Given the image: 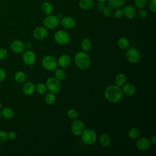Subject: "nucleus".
Returning <instances> with one entry per match:
<instances>
[{"label":"nucleus","mask_w":156,"mask_h":156,"mask_svg":"<svg viewBox=\"0 0 156 156\" xmlns=\"http://www.w3.org/2000/svg\"><path fill=\"white\" fill-rule=\"evenodd\" d=\"M98 2H105L107 1V0H97Z\"/></svg>","instance_id":"nucleus-45"},{"label":"nucleus","mask_w":156,"mask_h":156,"mask_svg":"<svg viewBox=\"0 0 156 156\" xmlns=\"http://www.w3.org/2000/svg\"><path fill=\"white\" fill-rule=\"evenodd\" d=\"M7 139V133L4 130H0V145L4 144Z\"/></svg>","instance_id":"nucleus-36"},{"label":"nucleus","mask_w":156,"mask_h":156,"mask_svg":"<svg viewBox=\"0 0 156 156\" xmlns=\"http://www.w3.org/2000/svg\"><path fill=\"white\" fill-rule=\"evenodd\" d=\"M79 116L78 112L76 109L70 108L67 112V116L71 120H75Z\"/></svg>","instance_id":"nucleus-32"},{"label":"nucleus","mask_w":156,"mask_h":156,"mask_svg":"<svg viewBox=\"0 0 156 156\" xmlns=\"http://www.w3.org/2000/svg\"><path fill=\"white\" fill-rule=\"evenodd\" d=\"M26 77V74L24 73V72H23V71H17V72L15 74V76H14L15 80L17 82H19V83L23 82L25 80Z\"/></svg>","instance_id":"nucleus-30"},{"label":"nucleus","mask_w":156,"mask_h":156,"mask_svg":"<svg viewBox=\"0 0 156 156\" xmlns=\"http://www.w3.org/2000/svg\"><path fill=\"white\" fill-rule=\"evenodd\" d=\"M6 77V72L3 69L0 68V82L4 80V79Z\"/></svg>","instance_id":"nucleus-42"},{"label":"nucleus","mask_w":156,"mask_h":156,"mask_svg":"<svg viewBox=\"0 0 156 156\" xmlns=\"http://www.w3.org/2000/svg\"><path fill=\"white\" fill-rule=\"evenodd\" d=\"M113 9L112 7H110V5H106L102 11V13L104 16L109 17L113 15Z\"/></svg>","instance_id":"nucleus-34"},{"label":"nucleus","mask_w":156,"mask_h":156,"mask_svg":"<svg viewBox=\"0 0 156 156\" xmlns=\"http://www.w3.org/2000/svg\"><path fill=\"white\" fill-rule=\"evenodd\" d=\"M44 26L48 29H54L57 28L60 23V19L55 15H47L43 20Z\"/></svg>","instance_id":"nucleus-7"},{"label":"nucleus","mask_w":156,"mask_h":156,"mask_svg":"<svg viewBox=\"0 0 156 156\" xmlns=\"http://www.w3.org/2000/svg\"><path fill=\"white\" fill-rule=\"evenodd\" d=\"M123 93L122 88L116 85H110L104 90V97L111 103H118L122 99Z\"/></svg>","instance_id":"nucleus-1"},{"label":"nucleus","mask_w":156,"mask_h":156,"mask_svg":"<svg viewBox=\"0 0 156 156\" xmlns=\"http://www.w3.org/2000/svg\"><path fill=\"white\" fill-rule=\"evenodd\" d=\"M126 81H127V77L123 73L118 74L115 78V85L120 87H121L123 85H124L126 83Z\"/></svg>","instance_id":"nucleus-24"},{"label":"nucleus","mask_w":156,"mask_h":156,"mask_svg":"<svg viewBox=\"0 0 156 156\" xmlns=\"http://www.w3.org/2000/svg\"><path fill=\"white\" fill-rule=\"evenodd\" d=\"M35 85L32 82L26 83L23 87V92L26 96H31L35 91Z\"/></svg>","instance_id":"nucleus-19"},{"label":"nucleus","mask_w":156,"mask_h":156,"mask_svg":"<svg viewBox=\"0 0 156 156\" xmlns=\"http://www.w3.org/2000/svg\"><path fill=\"white\" fill-rule=\"evenodd\" d=\"M44 101L48 105L54 104L56 101V96L55 93L51 92L47 93L44 97Z\"/></svg>","instance_id":"nucleus-29"},{"label":"nucleus","mask_w":156,"mask_h":156,"mask_svg":"<svg viewBox=\"0 0 156 156\" xmlns=\"http://www.w3.org/2000/svg\"><path fill=\"white\" fill-rule=\"evenodd\" d=\"M92 46V43L91 41L88 38H83L80 43V47L81 49L84 52H88L89 51Z\"/></svg>","instance_id":"nucleus-26"},{"label":"nucleus","mask_w":156,"mask_h":156,"mask_svg":"<svg viewBox=\"0 0 156 156\" xmlns=\"http://www.w3.org/2000/svg\"><path fill=\"white\" fill-rule=\"evenodd\" d=\"M147 5L149 10L152 12H156V0H149L147 1Z\"/></svg>","instance_id":"nucleus-37"},{"label":"nucleus","mask_w":156,"mask_h":156,"mask_svg":"<svg viewBox=\"0 0 156 156\" xmlns=\"http://www.w3.org/2000/svg\"><path fill=\"white\" fill-rule=\"evenodd\" d=\"M41 11L42 12V13L44 15H49L52 14V13L53 12L54 10V7L52 4L48 1L44 2L41 4Z\"/></svg>","instance_id":"nucleus-18"},{"label":"nucleus","mask_w":156,"mask_h":156,"mask_svg":"<svg viewBox=\"0 0 156 156\" xmlns=\"http://www.w3.org/2000/svg\"><path fill=\"white\" fill-rule=\"evenodd\" d=\"M71 62V57L67 54H63L60 55L57 59L58 66L62 68H66L68 67Z\"/></svg>","instance_id":"nucleus-14"},{"label":"nucleus","mask_w":156,"mask_h":156,"mask_svg":"<svg viewBox=\"0 0 156 156\" xmlns=\"http://www.w3.org/2000/svg\"><path fill=\"white\" fill-rule=\"evenodd\" d=\"M106 6L105 2H99L97 5H96V7H97V9L99 12H102L103 10L104 9L105 7Z\"/></svg>","instance_id":"nucleus-40"},{"label":"nucleus","mask_w":156,"mask_h":156,"mask_svg":"<svg viewBox=\"0 0 156 156\" xmlns=\"http://www.w3.org/2000/svg\"><path fill=\"white\" fill-rule=\"evenodd\" d=\"M126 57L130 63L133 64L138 63L141 58L140 52L135 48H129L127 49Z\"/></svg>","instance_id":"nucleus-8"},{"label":"nucleus","mask_w":156,"mask_h":156,"mask_svg":"<svg viewBox=\"0 0 156 156\" xmlns=\"http://www.w3.org/2000/svg\"><path fill=\"white\" fill-rule=\"evenodd\" d=\"M7 137H8V139H9L10 140H14L16 138L17 134L16 132H15L13 131H11L7 133Z\"/></svg>","instance_id":"nucleus-41"},{"label":"nucleus","mask_w":156,"mask_h":156,"mask_svg":"<svg viewBox=\"0 0 156 156\" xmlns=\"http://www.w3.org/2000/svg\"><path fill=\"white\" fill-rule=\"evenodd\" d=\"M41 64L43 67L48 71H54L58 67L57 59L51 55L44 56L41 60Z\"/></svg>","instance_id":"nucleus-3"},{"label":"nucleus","mask_w":156,"mask_h":156,"mask_svg":"<svg viewBox=\"0 0 156 156\" xmlns=\"http://www.w3.org/2000/svg\"><path fill=\"white\" fill-rule=\"evenodd\" d=\"M32 44L30 43H27L25 44V49H30L32 48Z\"/></svg>","instance_id":"nucleus-44"},{"label":"nucleus","mask_w":156,"mask_h":156,"mask_svg":"<svg viewBox=\"0 0 156 156\" xmlns=\"http://www.w3.org/2000/svg\"><path fill=\"white\" fill-rule=\"evenodd\" d=\"M2 107V104L1 102H0V108H1Z\"/></svg>","instance_id":"nucleus-46"},{"label":"nucleus","mask_w":156,"mask_h":156,"mask_svg":"<svg viewBox=\"0 0 156 156\" xmlns=\"http://www.w3.org/2000/svg\"><path fill=\"white\" fill-rule=\"evenodd\" d=\"M8 55V52L6 49L1 48H0V60L5 59Z\"/></svg>","instance_id":"nucleus-39"},{"label":"nucleus","mask_w":156,"mask_h":156,"mask_svg":"<svg viewBox=\"0 0 156 156\" xmlns=\"http://www.w3.org/2000/svg\"><path fill=\"white\" fill-rule=\"evenodd\" d=\"M60 23L64 28L68 29L73 28L76 25L75 20L71 16H65L62 18L60 21Z\"/></svg>","instance_id":"nucleus-17"},{"label":"nucleus","mask_w":156,"mask_h":156,"mask_svg":"<svg viewBox=\"0 0 156 156\" xmlns=\"http://www.w3.org/2000/svg\"><path fill=\"white\" fill-rule=\"evenodd\" d=\"M11 50L16 54H20L24 51L25 44L20 40H15L10 44Z\"/></svg>","instance_id":"nucleus-11"},{"label":"nucleus","mask_w":156,"mask_h":156,"mask_svg":"<svg viewBox=\"0 0 156 156\" xmlns=\"http://www.w3.org/2000/svg\"><path fill=\"white\" fill-rule=\"evenodd\" d=\"M94 5L93 0H80L79 5L80 9L87 10L92 9Z\"/></svg>","instance_id":"nucleus-23"},{"label":"nucleus","mask_w":156,"mask_h":156,"mask_svg":"<svg viewBox=\"0 0 156 156\" xmlns=\"http://www.w3.org/2000/svg\"><path fill=\"white\" fill-rule=\"evenodd\" d=\"M55 41L60 45H66L70 41V36L67 32L63 30H59L55 32L54 35Z\"/></svg>","instance_id":"nucleus-6"},{"label":"nucleus","mask_w":156,"mask_h":156,"mask_svg":"<svg viewBox=\"0 0 156 156\" xmlns=\"http://www.w3.org/2000/svg\"><path fill=\"white\" fill-rule=\"evenodd\" d=\"M118 48L121 50H127L130 48V41L129 39L126 37H121L117 41Z\"/></svg>","instance_id":"nucleus-21"},{"label":"nucleus","mask_w":156,"mask_h":156,"mask_svg":"<svg viewBox=\"0 0 156 156\" xmlns=\"http://www.w3.org/2000/svg\"><path fill=\"white\" fill-rule=\"evenodd\" d=\"M1 118V110H0V118Z\"/></svg>","instance_id":"nucleus-47"},{"label":"nucleus","mask_w":156,"mask_h":156,"mask_svg":"<svg viewBox=\"0 0 156 156\" xmlns=\"http://www.w3.org/2000/svg\"><path fill=\"white\" fill-rule=\"evenodd\" d=\"M122 9L124 12V16L129 19H133L136 15L137 12L136 9L131 5H126Z\"/></svg>","instance_id":"nucleus-16"},{"label":"nucleus","mask_w":156,"mask_h":156,"mask_svg":"<svg viewBox=\"0 0 156 156\" xmlns=\"http://www.w3.org/2000/svg\"><path fill=\"white\" fill-rule=\"evenodd\" d=\"M35 91L40 94H44L48 90V88H47V87H46V84H44L43 83H37L35 86Z\"/></svg>","instance_id":"nucleus-31"},{"label":"nucleus","mask_w":156,"mask_h":156,"mask_svg":"<svg viewBox=\"0 0 156 156\" xmlns=\"http://www.w3.org/2000/svg\"><path fill=\"white\" fill-rule=\"evenodd\" d=\"M80 135L83 143L87 145L93 144L97 140L96 133L91 129H85Z\"/></svg>","instance_id":"nucleus-4"},{"label":"nucleus","mask_w":156,"mask_h":156,"mask_svg":"<svg viewBox=\"0 0 156 156\" xmlns=\"http://www.w3.org/2000/svg\"><path fill=\"white\" fill-rule=\"evenodd\" d=\"M48 35V29L44 26H40L36 27L34 32L33 35L37 40H43Z\"/></svg>","instance_id":"nucleus-12"},{"label":"nucleus","mask_w":156,"mask_h":156,"mask_svg":"<svg viewBox=\"0 0 156 156\" xmlns=\"http://www.w3.org/2000/svg\"><path fill=\"white\" fill-rule=\"evenodd\" d=\"M54 74H55V77L57 78V79H58L59 80H63L64 79H65L66 77V73L65 72V71L61 68H57L55 69V72H54Z\"/></svg>","instance_id":"nucleus-28"},{"label":"nucleus","mask_w":156,"mask_h":156,"mask_svg":"<svg viewBox=\"0 0 156 156\" xmlns=\"http://www.w3.org/2000/svg\"><path fill=\"white\" fill-rule=\"evenodd\" d=\"M141 131L137 127H132L128 131V136L132 140H136L140 136Z\"/></svg>","instance_id":"nucleus-25"},{"label":"nucleus","mask_w":156,"mask_h":156,"mask_svg":"<svg viewBox=\"0 0 156 156\" xmlns=\"http://www.w3.org/2000/svg\"><path fill=\"white\" fill-rule=\"evenodd\" d=\"M108 5L113 9L121 8L125 4V0H107Z\"/></svg>","instance_id":"nucleus-27"},{"label":"nucleus","mask_w":156,"mask_h":156,"mask_svg":"<svg viewBox=\"0 0 156 156\" xmlns=\"http://www.w3.org/2000/svg\"><path fill=\"white\" fill-rule=\"evenodd\" d=\"M85 130V124L80 119H75L71 126V131L75 136H79Z\"/></svg>","instance_id":"nucleus-9"},{"label":"nucleus","mask_w":156,"mask_h":156,"mask_svg":"<svg viewBox=\"0 0 156 156\" xmlns=\"http://www.w3.org/2000/svg\"><path fill=\"white\" fill-rule=\"evenodd\" d=\"M136 147L141 151H145L149 149L151 146V143L149 140L144 137L140 138L136 143Z\"/></svg>","instance_id":"nucleus-13"},{"label":"nucleus","mask_w":156,"mask_h":156,"mask_svg":"<svg viewBox=\"0 0 156 156\" xmlns=\"http://www.w3.org/2000/svg\"><path fill=\"white\" fill-rule=\"evenodd\" d=\"M99 141L100 144L104 147H107L111 144V138L107 133H103L100 135L99 138Z\"/></svg>","instance_id":"nucleus-20"},{"label":"nucleus","mask_w":156,"mask_h":156,"mask_svg":"<svg viewBox=\"0 0 156 156\" xmlns=\"http://www.w3.org/2000/svg\"><path fill=\"white\" fill-rule=\"evenodd\" d=\"M74 62L78 68L85 70L89 68L91 65V58L86 52L79 51L75 54Z\"/></svg>","instance_id":"nucleus-2"},{"label":"nucleus","mask_w":156,"mask_h":156,"mask_svg":"<svg viewBox=\"0 0 156 156\" xmlns=\"http://www.w3.org/2000/svg\"><path fill=\"white\" fill-rule=\"evenodd\" d=\"M149 141H150L151 144H152L154 145L156 144V135H153L151 136Z\"/></svg>","instance_id":"nucleus-43"},{"label":"nucleus","mask_w":156,"mask_h":156,"mask_svg":"<svg viewBox=\"0 0 156 156\" xmlns=\"http://www.w3.org/2000/svg\"><path fill=\"white\" fill-rule=\"evenodd\" d=\"M147 0H134V4L136 8L144 9L147 5Z\"/></svg>","instance_id":"nucleus-33"},{"label":"nucleus","mask_w":156,"mask_h":156,"mask_svg":"<svg viewBox=\"0 0 156 156\" xmlns=\"http://www.w3.org/2000/svg\"><path fill=\"white\" fill-rule=\"evenodd\" d=\"M122 87V88H121L123 94L127 96H132L136 93V90L135 87L130 83H126Z\"/></svg>","instance_id":"nucleus-15"},{"label":"nucleus","mask_w":156,"mask_h":156,"mask_svg":"<svg viewBox=\"0 0 156 156\" xmlns=\"http://www.w3.org/2000/svg\"><path fill=\"white\" fill-rule=\"evenodd\" d=\"M46 85L50 92L55 94L58 93L62 88L60 80L54 77H50L46 80Z\"/></svg>","instance_id":"nucleus-5"},{"label":"nucleus","mask_w":156,"mask_h":156,"mask_svg":"<svg viewBox=\"0 0 156 156\" xmlns=\"http://www.w3.org/2000/svg\"><path fill=\"white\" fill-rule=\"evenodd\" d=\"M1 116L6 119H11L14 117L15 112L10 107H4L1 110Z\"/></svg>","instance_id":"nucleus-22"},{"label":"nucleus","mask_w":156,"mask_h":156,"mask_svg":"<svg viewBox=\"0 0 156 156\" xmlns=\"http://www.w3.org/2000/svg\"><path fill=\"white\" fill-rule=\"evenodd\" d=\"M113 15L114 18L116 19H121L124 16L123 9H121V8L116 9V10L113 11Z\"/></svg>","instance_id":"nucleus-35"},{"label":"nucleus","mask_w":156,"mask_h":156,"mask_svg":"<svg viewBox=\"0 0 156 156\" xmlns=\"http://www.w3.org/2000/svg\"><path fill=\"white\" fill-rule=\"evenodd\" d=\"M136 14L138 15V16L141 18V19H144L146 18H147V15H148V13H147V12L144 9H139V10L137 11V13Z\"/></svg>","instance_id":"nucleus-38"},{"label":"nucleus","mask_w":156,"mask_h":156,"mask_svg":"<svg viewBox=\"0 0 156 156\" xmlns=\"http://www.w3.org/2000/svg\"><path fill=\"white\" fill-rule=\"evenodd\" d=\"M22 60L23 62L26 65H32L35 63L36 61V55L34 52L30 49H27V51H24L22 55Z\"/></svg>","instance_id":"nucleus-10"}]
</instances>
